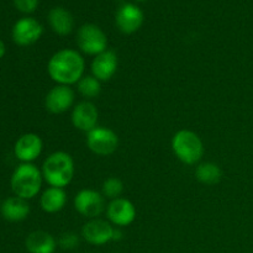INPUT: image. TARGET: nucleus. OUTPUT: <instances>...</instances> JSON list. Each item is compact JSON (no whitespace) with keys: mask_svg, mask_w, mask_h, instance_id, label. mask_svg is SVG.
<instances>
[{"mask_svg":"<svg viewBox=\"0 0 253 253\" xmlns=\"http://www.w3.org/2000/svg\"><path fill=\"white\" fill-rule=\"evenodd\" d=\"M47 72L57 84L71 86L85 76V59L77 49L62 48L49 58Z\"/></svg>","mask_w":253,"mask_h":253,"instance_id":"nucleus-1","label":"nucleus"},{"mask_svg":"<svg viewBox=\"0 0 253 253\" xmlns=\"http://www.w3.org/2000/svg\"><path fill=\"white\" fill-rule=\"evenodd\" d=\"M74 161L69 153L57 151L43 161L41 167L43 180L49 187L66 188L74 177Z\"/></svg>","mask_w":253,"mask_h":253,"instance_id":"nucleus-2","label":"nucleus"},{"mask_svg":"<svg viewBox=\"0 0 253 253\" xmlns=\"http://www.w3.org/2000/svg\"><path fill=\"white\" fill-rule=\"evenodd\" d=\"M43 175L34 163H21L15 168L10 178V187L16 197L30 200L41 192Z\"/></svg>","mask_w":253,"mask_h":253,"instance_id":"nucleus-3","label":"nucleus"},{"mask_svg":"<svg viewBox=\"0 0 253 253\" xmlns=\"http://www.w3.org/2000/svg\"><path fill=\"white\" fill-rule=\"evenodd\" d=\"M172 150L175 157L188 166L199 163L205 152L202 138L190 130H179L174 133L172 138Z\"/></svg>","mask_w":253,"mask_h":253,"instance_id":"nucleus-4","label":"nucleus"},{"mask_svg":"<svg viewBox=\"0 0 253 253\" xmlns=\"http://www.w3.org/2000/svg\"><path fill=\"white\" fill-rule=\"evenodd\" d=\"M77 44L84 54L95 57L108 49V37L96 25L84 24L77 32Z\"/></svg>","mask_w":253,"mask_h":253,"instance_id":"nucleus-5","label":"nucleus"},{"mask_svg":"<svg viewBox=\"0 0 253 253\" xmlns=\"http://www.w3.org/2000/svg\"><path fill=\"white\" fill-rule=\"evenodd\" d=\"M74 209L88 220L98 219L106 209L105 197L94 189H82L74 197Z\"/></svg>","mask_w":253,"mask_h":253,"instance_id":"nucleus-6","label":"nucleus"},{"mask_svg":"<svg viewBox=\"0 0 253 253\" xmlns=\"http://www.w3.org/2000/svg\"><path fill=\"white\" fill-rule=\"evenodd\" d=\"M86 146L98 156H110L118 150L119 137L111 128L95 127L86 133Z\"/></svg>","mask_w":253,"mask_h":253,"instance_id":"nucleus-7","label":"nucleus"},{"mask_svg":"<svg viewBox=\"0 0 253 253\" xmlns=\"http://www.w3.org/2000/svg\"><path fill=\"white\" fill-rule=\"evenodd\" d=\"M43 27L36 19L30 16L21 17L14 24L11 30L12 41L21 47L31 46L41 39Z\"/></svg>","mask_w":253,"mask_h":253,"instance_id":"nucleus-8","label":"nucleus"},{"mask_svg":"<svg viewBox=\"0 0 253 253\" xmlns=\"http://www.w3.org/2000/svg\"><path fill=\"white\" fill-rule=\"evenodd\" d=\"M106 217L108 221L115 227H125L132 224L136 219V208L126 198H118L110 200L106 205Z\"/></svg>","mask_w":253,"mask_h":253,"instance_id":"nucleus-9","label":"nucleus"},{"mask_svg":"<svg viewBox=\"0 0 253 253\" xmlns=\"http://www.w3.org/2000/svg\"><path fill=\"white\" fill-rule=\"evenodd\" d=\"M74 100H76V93L71 86L57 84L47 93L44 98V106L47 111L58 115L73 109Z\"/></svg>","mask_w":253,"mask_h":253,"instance_id":"nucleus-10","label":"nucleus"},{"mask_svg":"<svg viewBox=\"0 0 253 253\" xmlns=\"http://www.w3.org/2000/svg\"><path fill=\"white\" fill-rule=\"evenodd\" d=\"M114 229L115 226H113L108 220L99 217L91 219L88 220L82 227V237L93 246H103L113 241Z\"/></svg>","mask_w":253,"mask_h":253,"instance_id":"nucleus-11","label":"nucleus"},{"mask_svg":"<svg viewBox=\"0 0 253 253\" xmlns=\"http://www.w3.org/2000/svg\"><path fill=\"white\" fill-rule=\"evenodd\" d=\"M71 120L77 130L88 133L98 127L99 111L90 100H83L73 106Z\"/></svg>","mask_w":253,"mask_h":253,"instance_id":"nucleus-12","label":"nucleus"},{"mask_svg":"<svg viewBox=\"0 0 253 253\" xmlns=\"http://www.w3.org/2000/svg\"><path fill=\"white\" fill-rule=\"evenodd\" d=\"M43 150L42 138L37 133L27 132L20 136L14 145V155L21 163H32Z\"/></svg>","mask_w":253,"mask_h":253,"instance_id":"nucleus-13","label":"nucleus"},{"mask_svg":"<svg viewBox=\"0 0 253 253\" xmlns=\"http://www.w3.org/2000/svg\"><path fill=\"white\" fill-rule=\"evenodd\" d=\"M143 12L137 5L125 2L116 11V26L123 34L131 35L140 30L143 24Z\"/></svg>","mask_w":253,"mask_h":253,"instance_id":"nucleus-14","label":"nucleus"},{"mask_svg":"<svg viewBox=\"0 0 253 253\" xmlns=\"http://www.w3.org/2000/svg\"><path fill=\"white\" fill-rule=\"evenodd\" d=\"M118 54L114 51H111V49H106L103 53L94 57L93 61H91V76L95 77L101 83L108 82L115 76L116 71H118Z\"/></svg>","mask_w":253,"mask_h":253,"instance_id":"nucleus-15","label":"nucleus"},{"mask_svg":"<svg viewBox=\"0 0 253 253\" xmlns=\"http://www.w3.org/2000/svg\"><path fill=\"white\" fill-rule=\"evenodd\" d=\"M0 214L10 222H20L26 219L30 214V205L26 199L16 197H9L0 205Z\"/></svg>","mask_w":253,"mask_h":253,"instance_id":"nucleus-16","label":"nucleus"},{"mask_svg":"<svg viewBox=\"0 0 253 253\" xmlns=\"http://www.w3.org/2000/svg\"><path fill=\"white\" fill-rule=\"evenodd\" d=\"M25 246L29 253H54L58 242L53 235L42 230H37L27 235Z\"/></svg>","mask_w":253,"mask_h":253,"instance_id":"nucleus-17","label":"nucleus"},{"mask_svg":"<svg viewBox=\"0 0 253 253\" xmlns=\"http://www.w3.org/2000/svg\"><path fill=\"white\" fill-rule=\"evenodd\" d=\"M67 204V193L63 188L48 187L40 197L41 209L47 214H56L64 209Z\"/></svg>","mask_w":253,"mask_h":253,"instance_id":"nucleus-18","label":"nucleus"},{"mask_svg":"<svg viewBox=\"0 0 253 253\" xmlns=\"http://www.w3.org/2000/svg\"><path fill=\"white\" fill-rule=\"evenodd\" d=\"M48 24L52 31L59 36H67L71 34L74 29V19L71 12L64 7H53L48 12Z\"/></svg>","mask_w":253,"mask_h":253,"instance_id":"nucleus-19","label":"nucleus"},{"mask_svg":"<svg viewBox=\"0 0 253 253\" xmlns=\"http://www.w3.org/2000/svg\"><path fill=\"white\" fill-rule=\"evenodd\" d=\"M195 177L203 184L214 185L221 180L222 170L216 163L203 162L195 168Z\"/></svg>","mask_w":253,"mask_h":253,"instance_id":"nucleus-20","label":"nucleus"},{"mask_svg":"<svg viewBox=\"0 0 253 253\" xmlns=\"http://www.w3.org/2000/svg\"><path fill=\"white\" fill-rule=\"evenodd\" d=\"M78 93L86 100L96 98L101 91V82L98 81L94 76H84L81 81L77 83Z\"/></svg>","mask_w":253,"mask_h":253,"instance_id":"nucleus-21","label":"nucleus"},{"mask_svg":"<svg viewBox=\"0 0 253 253\" xmlns=\"http://www.w3.org/2000/svg\"><path fill=\"white\" fill-rule=\"evenodd\" d=\"M124 192V183L121 179L116 177H110L104 180L103 187H101V194L105 197V199H118L121 197Z\"/></svg>","mask_w":253,"mask_h":253,"instance_id":"nucleus-22","label":"nucleus"},{"mask_svg":"<svg viewBox=\"0 0 253 253\" xmlns=\"http://www.w3.org/2000/svg\"><path fill=\"white\" fill-rule=\"evenodd\" d=\"M58 246L62 250H74L79 245V236L74 232H64L59 236Z\"/></svg>","mask_w":253,"mask_h":253,"instance_id":"nucleus-23","label":"nucleus"},{"mask_svg":"<svg viewBox=\"0 0 253 253\" xmlns=\"http://www.w3.org/2000/svg\"><path fill=\"white\" fill-rule=\"evenodd\" d=\"M12 2L22 14H31L39 6V0H12Z\"/></svg>","mask_w":253,"mask_h":253,"instance_id":"nucleus-24","label":"nucleus"},{"mask_svg":"<svg viewBox=\"0 0 253 253\" xmlns=\"http://www.w3.org/2000/svg\"><path fill=\"white\" fill-rule=\"evenodd\" d=\"M121 239H123V231H121V227H115L113 234V241H120Z\"/></svg>","mask_w":253,"mask_h":253,"instance_id":"nucleus-25","label":"nucleus"},{"mask_svg":"<svg viewBox=\"0 0 253 253\" xmlns=\"http://www.w3.org/2000/svg\"><path fill=\"white\" fill-rule=\"evenodd\" d=\"M5 53H6V47H5L4 42L0 40V59L5 56Z\"/></svg>","mask_w":253,"mask_h":253,"instance_id":"nucleus-26","label":"nucleus"},{"mask_svg":"<svg viewBox=\"0 0 253 253\" xmlns=\"http://www.w3.org/2000/svg\"><path fill=\"white\" fill-rule=\"evenodd\" d=\"M135 1H138V2H143V1H146V0H135Z\"/></svg>","mask_w":253,"mask_h":253,"instance_id":"nucleus-27","label":"nucleus"},{"mask_svg":"<svg viewBox=\"0 0 253 253\" xmlns=\"http://www.w3.org/2000/svg\"><path fill=\"white\" fill-rule=\"evenodd\" d=\"M85 253H90V252H85Z\"/></svg>","mask_w":253,"mask_h":253,"instance_id":"nucleus-28","label":"nucleus"}]
</instances>
